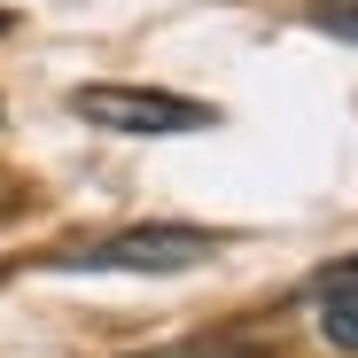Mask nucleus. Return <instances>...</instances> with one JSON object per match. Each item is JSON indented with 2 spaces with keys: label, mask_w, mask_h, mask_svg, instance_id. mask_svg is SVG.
<instances>
[{
  "label": "nucleus",
  "mask_w": 358,
  "mask_h": 358,
  "mask_svg": "<svg viewBox=\"0 0 358 358\" xmlns=\"http://www.w3.org/2000/svg\"><path fill=\"white\" fill-rule=\"evenodd\" d=\"M71 109L86 117V125H109V133H203L210 125V109L187 101V94H156V86H78Z\"/></svg>",
  "instance_id": "f257e3e1"
},
{
  "label": "nucleus",
  "mask_w": 358,
  "mask_h": 358,
  "mask_svg": "<svg viewBox=\"0 0 358 358\" xmlns=\"http://www.w3.org/2000/svg\"><path fill=\"white\" fill-rule=\"evenodd\" d=\"M210 257H218V234H203V226H125L101 250H86L78 265L86 273H195Z\"/></svg>",
  "instance_id": "f03ea898"
},
{
  "label": "nucleus",
  "mask_w": 358,
  "mask_h": 358,
  "mask_svg": "<svg viewBox=\"0 0 358 358\" xmlns=\"http://www.w3.org/2000/svg\"><path fill=\"white\" fill-rule=\"evenodd\" d=\"M320 335H327L335 350H358V265L327 288V304H320Z\"/></svg>",
  "instance_id": "7ed1b4c3"
},
{
  "label": "nucleus",
  "mask_w": 358,
  "mask_h": 358,
  "mask_svg": "<svg viewBox=\"0 0 358 358\" xmlns=\"http://www.w3.org/2000/svg\"><path fill=\"white\" fill-rule=\"evenodd\" d=\"M312 24H320L327 39H350V47H358V0H312Z\"/></svg>",
  "instance_id": "20e7f679"
},
{
  "label": "nucleus",
  "mask_w": 358,
  "mask_h": 358,
  "mask_svg": "<svg viewBox=\"0 0 358 358\" xmlns=\"http://www.w3.org/2000/svg\"><path fill=\"white\" fill-rule=\"evenodd\" d=\"M141 358H265L250 343H171V350H141Z\"/></svg>",
  "instance_id": "39448f33"
},
{
  "label": "nucleus",
  "mask_w": 358,
  "mask_h": 358,
  "mask_svg": "<svg viewBox=\"0 0 358 358\" xmlns=\"http://www.w3.org/2000/svg\"><path fill=\"white\" fill-rule=\"evenodd\" d=\"M8 31H16V16H8V8H0V39H8Z\"/></svg>",
  "instance_id": "423d86ee"
}]
</instances>
